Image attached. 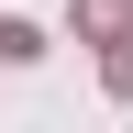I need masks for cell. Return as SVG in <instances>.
I'll list each match as a JSON object with an SVG mask.
<instances>
[{
    "label": "cell",
    "instance_id": "cell-1",
    "mask_svg": "<svg viewBox=\"0 0 133 133\" xmlns=\"http://www.w3.org/2000/svg\"><path fill=\"white\" fill-rule=\"evenodd\" d=\"M89 33H100V44H122V33H133V11H122V0H89Z\"/></svg>",
    "mask_w": 133,
    "mask_h": 133
}]
</instances>
